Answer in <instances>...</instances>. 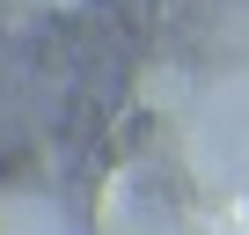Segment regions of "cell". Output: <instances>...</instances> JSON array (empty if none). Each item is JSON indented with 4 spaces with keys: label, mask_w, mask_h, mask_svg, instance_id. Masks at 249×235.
Segmentation results:
<instances>
[{
    "label": "cell",
    "mask_w": 249,
    "mask_h": 235,
    "mask_svg": "<svg viewBox=\"0 0 249 235\" xmlns=\"http://www.w3.org/2000/svg\"><path fill=\"white\" fill-rule=\"evenodd\" d=\"M52 8H59V15H73V8H88V0H52Z\"/></svg>",
    "instance_id": "3"
},
{
    "label": "cell",
    "mask_w": 249,
    "mask_h": 235,
    "mask_svg": "<svg viewBox=\"0 0 249 235\" xmlns=\"http://www.w3.org/2000/svg\"><path fill=\"white\" fill-rule=\"evenodd\" d=\"M227 220H234V228H249V206H227Z\"/></svg>",
    "instance_id": "2"
},
{
    "label": "cell",
    "mask_w": 249,
    "mask_h": 235,
    "mask_svg": "<svg viewBox=\"0 0 249 235\" xmlns=\"http://www.w3.org/2000/svg\"><path fill=\"white\" fill-rule=\"evenodd\" d=\"M140 103H147V110L183 103V74H176V66H147V74H140Z\"/></svg>",
    "instance_id": "1"
}]
</instances>
